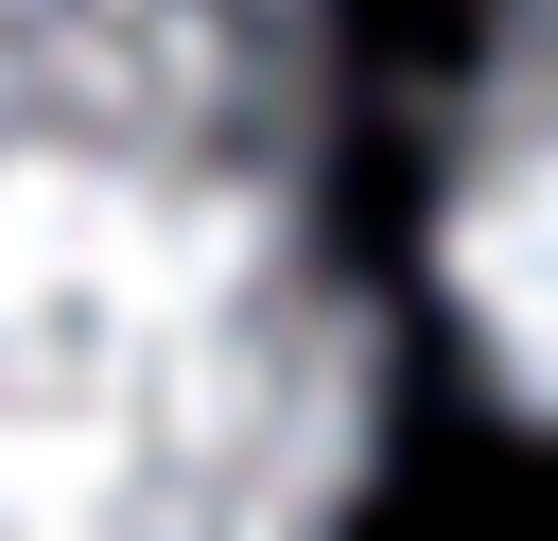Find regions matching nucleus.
Here are the masks:
<instances>
[{"label":"nucleus","mask_w":558,"mask_h":541,"mask_svg":"<svg viewBox=\"0 0 558 541\" xmlns=\"http://www.w3.org/2000/svg\"><path fill=\"white\" fill-rule=\"evenodd\" d=\"M384 332L296 209L0 244V541H349Z\"/></svg>","instance_id":"obj_1"},{"label":"nucleus","mask_w":558,"mask_h":541,"mask_svg":"<svg viewBox=\"0 0 558 541\" xmlns=\"http://www.w3.org/2000/svg\"><path fill=\"white\" fill-rule=\"evenodd\" d=\"M314 122V0H0V244L296 209Z\"/></svg>","instance_id":"obj_2"},{"label":"nucleus","mask_w":558,"mask_h":541,"mask_svg":"<svg viewBox=\"0 0 558 541\" xmlns=\"http://www.w3.org/2000/svg\"><path fill=\"white\" fill-rule=\"evenodd\" d=\"M436 279L488 384L558 419V0H506V35L471 52L453 157H436Z\"/></svg>","instance_id":"obj_3"}]
</instances>
